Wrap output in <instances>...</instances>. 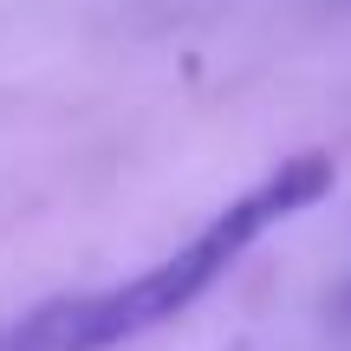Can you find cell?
Masks as SVG:
<instances>
[{
	"mask_svg": "<svg viewBox=\"0 0 351 351\" xmlns=\"http://www.w3.org/2000/svg\"><path fill=\"white\" fill-rule=\"evenodd\" d=\"M332 182H339V163H332L326 150L287 156V163H274L261 182H247L221 215H208L176 254L150 261L143 274L117 280V287L78 293V300H52V306H39V313H26L20 326L0 339V351H117V345L143 339V332L169 326L202 293L221 287L274 228H287L293 215L326 202Z\"/></svg>",
	"mask_w": 351,
	"mask_h": 351,
	"instance_id": "obj_1",
	"label": "cell"
}]
</instances>
